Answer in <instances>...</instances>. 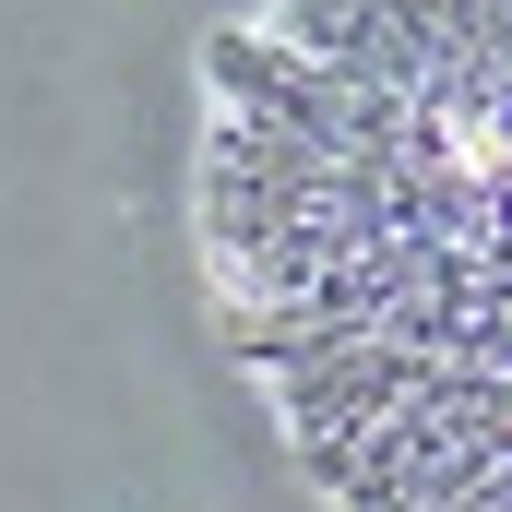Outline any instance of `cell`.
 <instances>
[{
    "mask_svg": "<svg viewBox=\"0 0 512 512\" xmlns=\"http://www.w3.org/2000/svg\"><path fill=\"white\" fill-rule=\"evenodd\" d=\"M227 346L322 512H512V0H286L203 48Z\"/></svg>",
    "mask_w": 512,
    "mask_h": 512,
    "instance_id": "1",
    "label": "cell"
}]
</instances>
